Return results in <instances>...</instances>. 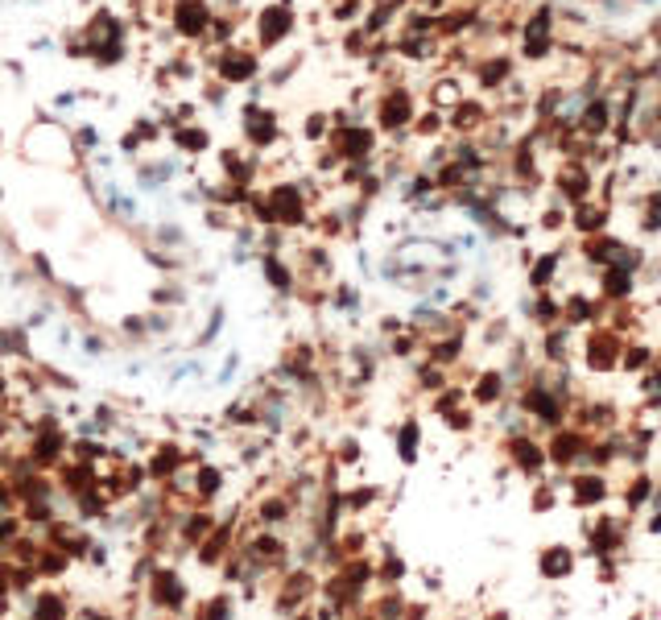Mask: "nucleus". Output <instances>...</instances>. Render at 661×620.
Returning a JSON list of instances; mask_svg holds the SVG:
<instances>
[{
	"mask_svg": "<svg viewBox=\"0 0 661 620\" xmlns=\"http://www.w3.org/2000/svg\"><path fill=\"white\" fill-rule=\"evenodd\" d=\"M157 587H162V599H178V592H182V587H178V583H170V579H162Z\"/></svg>",
	"mask_w": 661,
	"mask_h": 620,
	"instance_id": "f257e3e1",
	"label": "nucleus"
}]
</instances>
